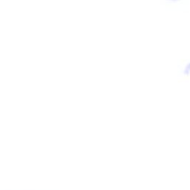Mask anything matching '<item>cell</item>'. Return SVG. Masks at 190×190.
Listing matches in <instances>:
<instances>
[{"instance_id": "obj_1", "label": "cell", "mask_w": 190, "mask_h": 190, "mask_svg": "<svg viewBox=\"0 0 190 190\" xmlns=\"http://www.w3.org/2000/svg\"><path fill=\"white\" fill-rule=\"evenodd\" d=\"M183 74L184 75H189L190 74V62L187 63L183 68Z\"/></svg>"}, {"instance_id": "obj_2", "label": "cell", "mask_w": 190, "mask_h": 190, "mask_svg": "<svg viewBox=\"0 0 190 190\" xmlns=\"http://www.w3.org/2000/svg\"><path fill=\"white\" fill-rule=\"evenodd\" d=\"M167 1H169V2H180V1H181V0H167Z\"/></svg>"}]
</instances>
